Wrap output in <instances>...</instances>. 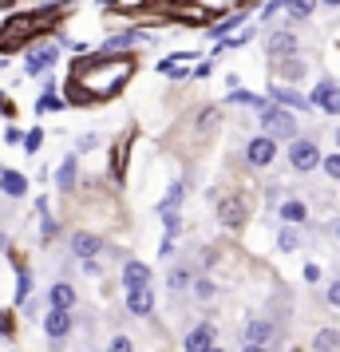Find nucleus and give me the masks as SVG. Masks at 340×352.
Segmentation results:
<instances>
[{"instance_id": "nucleus-1", "label": "nucleus", "mask_w": 340, "mask_h": 352, "mask_svg": "<svg viewBox=\"0 0 340 352\" xmlns=\"http://www.w3.org/2000/svg\"><path fill=\"white\" fill-rule=\"evenodd\" d=\"M261 127L269 139H293L297 135V119L289 111H281V107H269V111L261 115Z\"/></svg>"}, {"instance_id": "nucleus-2", "label": "nucleus", "mask_w": 340, "mask_h": 352, "mask_svg": "<svg viewBox=\"0 0 340 352\" xmlns=\"http://www.w3.org/2000/svg\"><path fill=\"white\" fill-rule=\"evenodd\" d=\"M308 107H324L328 115H340V87L337 83H317L308 96Z\"/></svg>"}, {"instance_id": "nucleus-3", "label": "nucleus", "mask_w": 340, "mask_h": 352, "mask_svg": "<svg viewBox=\"0 0 340 352\" xmlns=\"http://www.w3.org/2000/svg\"><path fill=\"white\" fill-rule=\"evenodd\" d=\"M289 162L297 170H313V166L321 162V151H317V143H308V139H297L293 151H289Z\"/></svg>"}, {"instance_id": "nucleus-4", "label": "nucleus", "mask_w": 340, "mask_h": 352, "mask_svg": "<svg viewBox=\"0 0 340 352\" xmlns=\"http://www.w3.org/2000/svg\"><path fill=\"white\" fill-rule=\"evenodd\" d=\"M245 155H249V162H253V166H269V162H273V155H277V139H269V135L249 139Z\"/></svg>"}, {"instance_id": "nucleus-5", "label": "nucleus", "mask_w": 340, "mask_h": 352, "mask_svg": "<svg viewBox=\"0 0 340 352\" xmlns=\"http://www.w3.org/2000/svg\"><path fill=\"white\" fill-rule=\"evenodd\" d=\"M218 218H222V226H242L245 202L242 198H222V202H218Z\"/></svg>"}, {"instance_id": "nucleus-6", "label": "nucleus", "mask_w": 340, "mask_h": 352, "mask_svg": "<svg viewBox=\"0 0 340 352\" xmlns=\"http://www.w3.org/2000/svg\"><path fill=\"white\" fill-rule=\"evenodd\" d=\"M67 329H71V317H67V309H52L48 317H44V333H48L52 340L67 336Z\"/></svg>"}, {"instance_id": "nucleus-7", "label": "nucleus", "mask_w": 340, "mask_h": 352, "mask_svg": "<svg viewBox=\"0 0 340 352\" xmlns=\"http://www.w3.org/2000/svg\"><path fill=\"white\" fill-rule=\"evenodd\" d=\"M146 281H150V270H146L143 261H127L123 265V285L127 289H143Z\"/></svg>"}, {"instance_id": "nucleus-8", "label": "nucleus", "mask_w": 340, "mask_h": 352, "mask_svg": "<svg viewBox=\"0 0 340 352\" xmlns=\"http://www.w3.org/2000/svg\"><path fill=\"white\" fill-rule=\"evenodd\" d=\"M150 305H155V297L146 293V285L143 289H127V309L135 313V317H146V313H150Z\"/></svg>"}, {"instance_id": "nucleus-9", "label": "nucleus", "mask_w": 340, "mask_h": 352, "mask_svg": "<svg viewBox=\"0 0 340 352\" xmlns=\"http://www.w3.org/2000/svg\"><path fill=\"white\" fill-rule=\"evenodd\" d=\"M210 349H214L210 324H202V329H194V333L186 336V352H210Z\"/></svg>"}, {"instance_id": "nucleus-10", "label": "nucleus", "mask_w": 340, "mask_h": 352, "mask_svg": "<svg viewBox=\"0 0 340 352\" xmlns=\"http://www.w3.org/2000/svg\"><path fill=\"white\" fill-rule=\"evenodd\" d=\"M273 336V324L269 320H249L245 324V344H265Z\"/></svg>"}, {"instance_id": "nucleus-11", "label": "nucleus", "mask_w": 340, "mask_h": 352, "mask_svg": "<svg viewBox=\"0 0 340 352\" xmlns=\"http://www.w3.org/2000/svg\"><path fill=\"white\" fill-rule=\"evenodd\" d=\"M99 245H103V241H99L95 234H76V238H71V250H76L80 257H87V261L99 254Z\"/></svg>"}, {"instance_id": "nucleus-12", "label": "nucleus", "mask_w": 340, "mask_h": 352, "mask_svg": "<svg viewBox=\"0 0 340 352\" xmlns=\"http://www.w3.org/2000/svg\"><path fill=\"white\" fill-rule=\"evenodd\" d=\"M281 8H285V12H289L293 20H305V16H313L317 0H281Z\"/></svg>"}, {"instance_id": "nucleus-13", "label": "nucleus", "mask_w": 340, "mask_h": 352, "mask_svg": "<svg viewBox=\"0 0 340 352\" xmlns=\"http://www.w3.org/2000/svg\"><path fill=\"white\" fill-rule=\"evenodd\" d=\"M56 64V48H36L32 56H28V72H44V67Z\"/></svg>"}, {"instance_id": "nucleus-14", "label": "nucleus", "mask_w": 340, "mask_h": 352, "mask_svg": "<svg viewBox=\"0 0 340 352\" xmlns=\"http://www.w3.org/2000/svg\"><path fill=\"white\" fill-rule=\"evenodd\" d=\"M313 349H317V352H337L340 349V333H337V329H321L317 340H313Z\"/></svg>"}, {"instance_id": "nucleus-15", "label": "nucleus", "mask_w": 340, "mask_h": 352, "mask_svg": "<svg viewBox=\"0 0 340 352\" xmlns=\"http://www.w3.org/2000/svg\"><path fill=\"white\" fill-rule=\"evenodd\" d=\"M293 48H297L293 32H273V36H269V52H273V56H289Z\"/></svg>"}, {"instance_id": "nucleus-16", "label": "nucleus", "mask_w": 340, "mask_h": 352, "mask_svg": "<svg viewBox=\"0 0 340 352\" xmlns=\"http://www.w3.org/2000/svg\"><path fill=\"white\" fill-rule=\"evenodd\" d=\"M52 305H56V309H71V305H76V289L71 285H52Z\"/></svg>"}, {"instance_id": "nucleus-17", "label": "nucleus", "mask_w": 340, "mask_h": 352, "mask_svg": "<svg viewBox=\"0 0 340 352\" xmlns=\"http://www.w3.org/2000/svg\"><path fill=\"white\" fill-rule=\"evenodd\" d=\"M0 190H8V194H16V198H20V194L28 190V182H24V175H16V170H8V175L0 178Z\"/></svg>"}, {"instance_id": "nucleus-18", "label": "nucleus", "mask_w": 340, "mask_h": 352, "mask_svg": "<svg viewBox=\"0 0 340 352\" xmlns=\"http://www.w3.org/2000/svg\"><path fill=\"white\" fill-rule=\"evenodd\" d=\"M273 99H277V103H285V107H308V99H301L297 91H289V87H277Z\"/></svg>"}, {"instance_id": "nucleus-19", "label": "nucleus", "mask_w": 340, "mask_h": 352, "mask_svg": "<svg viewBox=\"0 0 340 352\" xmlns=\"http://www.w3.org/2000/svg\"><path fill=\"white\" fill-rule=\"evenodd\" d=\"M281 218L285 222H305V202H285L281 206Z\"/></svg>"}, {"instance_id": "nucleus-20", "label": "nucleus", "mask_w": 340, "mask_h": 352, "mask_svg": "<svg viewBox=\"0 0 340 352\" xmlns=\"http://www.w3.org/2000/svg\"><path fill=\"white\" fill-rule=\"evenodd\" d=\"M71 182H76V159H64V166H60V186H71Z\"/></svg>"}, {"instance_id": "nucleus-21", "label": "nucleus", "mask_w": 340, "mask_h": 352, "mask_svg": "<svg viewBox=\"0 0 340 352\" xmlns=\"http://www.w3.org/2000/svg\"><path fill=\"white\" fill-rule=\"evenodd\" d=\"M277 245H281V250H297L301 241H297V234H293V230H285V234H281V241H277Z\"/></svg>"}, {"instance_id": "nucleus-22", "label": "nucleus", "mask_w": 340, "mask_h": 352, "mask_svg": "<svg viewBox=\"0 0 340 352\" xmlns=\"http://www.w3.org/2000/svg\"><path fill=\"white\" fill-rule=\"evenodd\" d=\"M324 170H328V178H340V155L324 159Z\"/></svg>"}, {"instance_id": "nucleus-23", "label": "nucleus", "mask_w": 340, "mask_h": 352, "mask_svg": "<svg viewBox=\"0 0 340 352\" xmlns=\"http://www.w3.org/2000/svg\"><path fill=\"white\" fill-rule=\"evenodd\" d=\"M131 40H135V32H123V36H115V40H107V48H127Z\"/></svg>"}, {"instance_id": "nucleus-24", "label": "nucleus", "mask_w": 340, "mask_h": 352, "mask_svg": "<svg viewBox=\"0 0 340 352\" xmlns=\"http://www.w3.org/2000/svg\"><path fill=\"white\" fill-rule=\"evenodd\" d=\"M234 103H249V107H261L258 96H245V91H234Z\"/></svg>"}, {"instance_id": "nucleus-25", "label": "nucleus", "mask_w": 340, "mask_h": 352, "mask_svg": "<svg viewBox=\"0 0 340 352\" xmlns=\"http://www.w3.org/2000/svg\"><path fill=\"white\" fill-rule=\"evenodd\" d=\"M107 352H131V340H127V336H115L111 349H107Z\"/></svg>"}, {"instance_id": "nucleus-26", "label": "nucleus", "mask_w": 340, "mask_h": 352, "mask_svg": "<svg viewBox=\"0 0 340 352\" xmlns=\"http://www.w3.org/2000/svg\"><path fill=\"white\" fill-rule=\"evenodd\" d=\"M186 281H190V277H186V273H174V277H170V289H182V285H186Z\"/></svg>"}, {"instance_id": "nucleus-27", "label": "nucleus", "mask_w": 340, "mask_h": 352, "mask_svg": "<svg viewBox=\"0 0 340 352\" xmlns=\"http://www.w3.org/2000/svg\"><path fill=\"white\" fill-rule=\"evenodd\" d=\"M328 305H337V309H340V281H337L332 289H328Z\"/></svg>"}, {"instance_id": "nucleus-28", "label": "nucleus", "mask_w": 340, "mask_h": 352, "mask_svg": "<svg viewBox=\"0 0 340 352\" xmlns=\"http://www.w3.org/2000/svg\"><path fill=\"white\" fill-rule=\"evenodd\" d=\"M24 146H28V151H36V146H40V131H32V135L24 139Z\"/></svg>"}, {"instance_id": "nucleus-29", "label": "nucleus", "mask_w": 340, "mask_h": 352, "mask_svg": "<svg viewBox=\"0 0 340 352\" xmlns=\"http://www.w3.org/2000/svg\"><path fill=\"white\" fill-rule=\"evenodd\" d=\"M245 352H265V344H245Z\"/></svg>"}, {"instance_id": "nucleus-30", "label": "nucleus", "mask_w": 340, "mask_h": 352, "mask_svg": "<svg viewBox=\"0 0 340 352\" xmlns=\"http://www.w3.org/2000/svg\"><path fill=\"white\" fill-rule=\"evenodd\" d=\"M324 4H340V0H324Z\"/></svg>"}, {"instance_id": "nucleus-31", "label": "nucleus", "mask_w": 340, "mask_h": 352, "mask_svg": "<svg viewBox=\"0 0 340 352\" xmlns=\"http://www.w3.org/2000/svg\"><path fill=\"white\" fill-rule=\"evenodd\" d=\"M337 146H340V131H337Z\"/></svg>"}, {"instance_id": "nucleus-32", "label": "nucleus", "mask_w": 340, "mask_h": 352, "mask_svg": "<svg viewBox=\"0 0 340 352\" xmlns=\"http://www.w3.org/2000/svg\"><path fill=\"white\" fill-rule=\"evenodd\" d=\"M210 352H222V349H210Z\"/></svg>"}, {"instance_id": "nucleus-33", "label": "nucleus", "mask_w": 340, "mask_h": 352, "mask_svg": "<svg viewBox=\"0 0 340 352\" xmlns=\"http://www.w3.org/2000/svg\"><path fill=\"white\" fill-rule=\"evenodd\" d=\"M337 234H340V230H337Z\"/></svg>"}]
</instances>
